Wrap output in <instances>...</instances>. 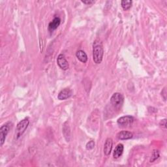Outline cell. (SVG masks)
<instances>
[{"mask_svg":"<svg viewBox=\"0 0 167 167\" xmlns=\"http://www.w3.org/2000/svg\"><path fill=\"white\" fill-rule=\"evenodd\" d=\"M104 55V50L101 42L96 41L93 42V60L94 63L100 64L103 61Z\"/></svg>","mask_w":167,"mask_h":167,"instance_id":"6da1fadb","label":"cell"},{"mask_svg":"<svg viewBox=\"0 0 167 167\" xmlns=\"http://www.w3.org/2000/svg\"><path fill=\"white\" fill-rule=\"evenodd\" d=\"M124 102V97L120 93H114L111 98V104L115 110L120 111Z\"/></svg>","mask_w":167,"mask_h":167,"instance_id":"7a4b0ae2","label":"cell"},{"mask_svg":"<svg viewBox=\"0 0 167 167\" xmlns=\"http://www.w3.org/2000/svg\"><path fill=\"white\" fill-rule=\"evenodd\" d=\"M29 124H30V121L26 118L21 120L18 123L16 129V136L17 139H19V138L24 134Z\"/></svg>","mask_w":167,"mask_h":167,"instance_id":"3957f363","label":"cell"},{"mask_svg":"<svg viewBox=\"0 0 167 167\" xmlns=\"http://www.w3.org/2000/svg\"><path fill=\"white\" fill-rule=\"evenodd\" d=\"M11 128V123H7L0 128V145L2 146L5 143L7 134H8Z\"/></svg>","mask_w":167,"mask_h":167,"instance_id":"277c9868","label":"cell"},{"mask_svg":"<svg viewBox=\"0 0 167 167\" xmlns=\"http://www.w3.org/2000/svg\"><path fill=\"white\" fill-rule=\"evenodd\" d=\"M134 121H135V118L133 117V116L125 115V116H122V117L120 118L118 120L117 123L120 126L128 127V126H130V125H132Z\"/></svg>","mask_w":167,"mask_h":167,"instance_id":"5b68a950","label":"cell"},{"mask_svg":"<svg viewBox=\"0 0 167 167\" xmlns=\"http://www.w3.org/2000/svg\"><path fill=\"white\" fill-rule=\"evenodd\" d=\"M57 63L62 70L66 71L69 69V63L63 54H60L57 58Z\"/></svg>","mask_w":167,"mask_h":167,"instance_id":"8992f818","label":"cell"},{"mask_svg":"<svg viewBox=\"0 0 167 167\" xmlns=\"http://www.w3.org/2000/svg\"><path fill=\"white\" fill-rule=\"evenodd\" d=\"M113 141L111 138H108L106 140L105 145H104V154L105 155H109L111 153V151L112 149Z\"/></svg>","mask_w":167,"mask_h":167,"instance_id":"52a82bcc","label":"cell"},{"mask_svg":"<svg viewBox=\"0 0 167 167\" xmlns=\"http://www.w3.org/2000/svg\"><path fill=\"white\" fill-rule=\"evenodd\" d=\"M72 94V91L69 88H65L62 90L57 96L59 100H65L69 98Z\"/></svg>","mask_w":167,"mask_h":167,"instance_id":"ba28073f","label":"cell"},{"mask_svg":"<svg viewBox=\"0 0 167 167\" xmlns=\"http://www.w3.org/2000/svg\"><path fill=\"white\" fill-rule=\"evenodd\" d=\"M133 137V133L129 131H127V130H122V131H120L117 134V138L119 140H121L131 139Z\"/></svg>","mask_w":167,"mask_h":167,"instance_id":"9c48e42d","label":"cell"},{"mask_svg":"<svg viewBox=\"0 0 167 167\" xmlns=\"http://www.w3.org/2000/svg\"><path fill=\"white\" fill-rule=\"evenodd\" d=\"M61 24V19L59 17H55L52 22H50L48 24V30L53 32L59 27Z\"/></svg>","mask_w":167,"mask_h":167,"instance_id":"30bf717a","label":"cell"},{"mask_svg":"<svg viewBox=\"0 0 167 167\" xmlns=\"http://www.w3.org/2000/svg\"><path fill=\"white\" fill-rule=\"evenodd\" d=\"M123 150H124V146L122 144H119L117 146L115 147L114 153H113V157L114 159H118L121 155L123 154Z\"/></svg>","mask_w":167,"mask_h":167,"instance_id":"8fae6325","label":"cell"},{"mask_svg":"<svg viewBox=\"0 0 167 167\" xmlns=\"http://www.w3.org/2000/svg\"><path fill=\"white\" fill-rule=\"evenodd\" d=\"M76 56L77 57V59L82 63H86L88 61V56L86 54V52L83 50H80L76 52Z\"/></svg>","mask_w":167,"mask_h":167,"instance_id":"7c38bea8","label":"cell"},{"mask_svg":"<svg viewBox=\"0 0 167 167\" xmlns=\"http://www.w3.org/2000/svg\"><path fill=\"white\" fill-rule=\"evenodd\" d=\"M67 124V122H65L63 125V133L64 135V136L66 139L67 142H69L70 140V136H71V131H70V129L69 126Z\"/></svg>","mask_w":167,"mask_h":167,"instance_id":"4fadbf2b","label":"cell"},{"mask_svg":"<svg viewBox=\"0 0 167 167\" xmlns=\"http://www.w3.org/2000/svg\"><path fill=\"white\" fill-rule=\"evenodd\" d=\"M133 2L130 0H123L121 2V5L123 10L127 11L132 7Z\"/></svg>","mask_w":167,"mask_h":167,"instance_id":"5bb4252c","label":"cell"},{"mask_svg":"<svg viewBox=\"0 0 167 167\" xmlns=\"http://www.w3.org/2000/svg\"><path fill=\"white\" fill-rule=\"evenodd\" d=\"M159 157H160V154H159V150H154L153 152H152L151 157L150 159V163H153Z\"/></svg>","mask_w":167,"mask_h":167,"instance_id":"9a60e30c","label":"cell"},{"mask_svg":"<svg viewBox=\"0 0 167 167\" xmlns=\"http://www.w3.org/2000/svg\"><path fill=\"white\" fill-rule=\"evenodd\" d=\"M94 147H95V142H94V141H90L88 142V143H87L86 146V150H93L94 148Z\"/></svg>","mask_w":167,"mask_h":167,"instance_id":"2e32d148","label":"cell"},{"mask_svg":"<svg viewBox=\"0 0 167 167\" xmlns=\"http://www.w3.org/2000/svg\"><path fill=\"white\" fill-rule=\"evenodd\" d=\"M159 125H160L161 127L164 128H166V119H163L162 120L160 123H159Z\"/></svg>","mask_w":167,"mask_h":167,"instance_id":"e0dca14e","label":"cell"},{"mask_svg":"<svg viewBox=\"0 0 167 167\" xmlns=\"http://www.w3.org/2000/svg\"><path fill=\"white\" fill-rule=\"evenodd\" d=\"M82 2L84 4H86V5H91V4H93L95 3L96 2L95 1H91V0H86V1H83V0H82Z\"/></svg>","mask_w":167,"mask_h":167,"instance_id":"ac0fdd59","label":"cell"},{"mask_svg":"<svg viewBox=\"0 0 167 167\" xmlns=\"http://www.w3.org/2000/svg\"><path fill=\"white\" fill-rule=\"evenodd\" d=\"M161 96L163 97V98H164V99L165 100H166V88H165L164 89H163V90L162 91V92H161Z\"/></svg>","mask_w":167,"mask_h":167,"instance_id":"d6986e66","label":"cell"}]
</instances>
